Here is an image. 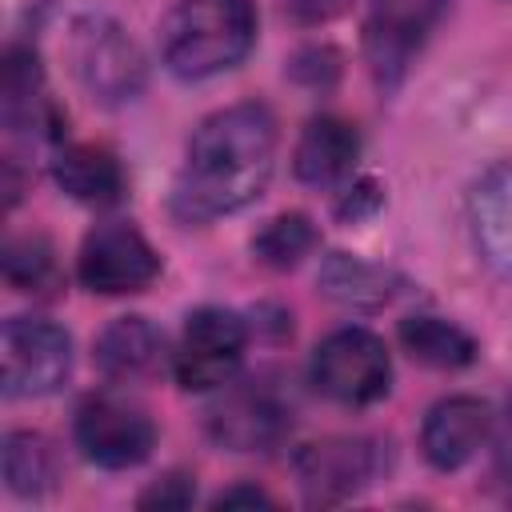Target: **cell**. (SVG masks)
Returning a JSON list of instances; mask_svg holds the SVG:
<instances>
[{"instance_id":"cell-23","label":"cell","mask_w":512,"mask_h":512,"mask_svg":"<svg viewBox=\"0 0 512 512\" xmlns=\"http://www.w3.org/2000/svg\"><path fill=\"white\" fill-rule=\"evenodd\" d=\"M52 12V0H0V20L8 40H24L32 36Z\"/></svg>"},{"instance_id":"cell-16","label":"cell","mask_w":512,"mask_h":512,"mask_svg":"<svg viewBox=\"0 0 512 512\" xmlns=\"http://www.w3.org/2000/svg\"><path fill=\"white\" fill-rule=\"evenodd\" d=\"M160 352H164V332L156 324H148L144 316H116L100 336H96V368L116 380V384H128V380H144L156 372L160 364Z\"/></svg>"},{"instance_id":"cell-3","label":"cell","mask_w":512,"mask_h":512,"mask_svg":"<svg viewBox=\"0 0 512 512\" xmlns=\"http://www.w3.org/2000/svg\"><path fill=\"white\" fill-rule=\"evenodd\" d=\"M68 60L80 88L104 108L132 104L148 84V60L140 44L108 12H84L72 20Z\"/></svg>"},{"instance_id":"cell-9","label":"cell","mask_w":512,"mask_h":512,"mask_svg":"<svg viewBox=\"0 0 512 512\" xmlns=\"http://www.w3.org/2000/svg\"><path fill=\"white\" fill-rule=\"evenodd\" d=\"M448 4L452 0H372L368 24H364V52H368L372 76L384 88L400 84L416 52L440 28Z\"/></svg>"},{"instance_id":"cell-4","label":"cell","mask_w":512,"mask_h":512,"mask_svg":"<svg viewBox=\"0 0 512 512\" xmlns=\"http://www.w3.org/2000/svg\"><path fill=\"white\" fill-rule=\"evenodd\" d=\"M308 376L320 396L344 408H368L392 388V356L376 332L336 328L316 344Z\"/></svg>"},{"instance_id":"cell-20","label":"cell","mask_w":512,"mask_h":512,"mask_svg":"<svg viewBox=\"0 0 512 512\" xmlns=\"http://www.w3.org/2000/svg\"><path fill=\"white\" fill-rule=\"evenodd\" d=\"M4 484L12 496L20 500H40L52 492L56 484V452L52 440L32 432V428H16L4 436Z\"/></svg>"},{"instance_id":"cell-14","label":"cell","mask_w":512,"mask_h":512,"mask_svg":"<svg viewBox=\"0 0 512 512\" xmlns=\"http://www.w3.org/2000/svg\"><path fill=\"white\" fill-rule=\"evenodd\" d=\"M468 220L480 260L492 272L512 276V160L492 164L476 180L468 196Z\"/></svg>"},{"instance_id":"cell-15","label":"cell","mask_w":512,"mask_h":512,"mask_svg":"<svg viewBox=\"0 0 512 512\" xmlns=\"http://www.w3.org/2000/svg\"><path fill=\"white\" fill-rule=\"evenodd\" d=\"M356 160H360L356 124H348L340 116H316L304 124V132L296 140L292 172H296V180H304L312 188H332L352 176Z\"/></svg>"},{"instance_id":"cell-8","label":"cell","mask_w":512,"mask_h":512,"mask_svg":"<svg viewBox=\"0 0 512 512\" xmlns=\"http://www.w3.org/2000/svg\"><path fill=\"white\" fill-rule=\"evenodd\" d=\"M72 432H76V444L80 452L100 464V468H136L152 456L156 448V424L144 408L112 396V392H96V396H84L80 408H76V420H72Z\"/></svg>"},{"instance_id":"cell-26","label":"cell","mask_w":512,"mask_h":512,"mask_svg":"<svg viewBox=\"0 0 512 512\" xmlns=\"http://www.w3.org/2000/svg\"><path fill=\"white\" fill-rule=\"evenodd\" d=\"M216 508H232V504H272V496L264 488H252V484H240V488H228L212 500Z\"/></svg>"},{"instance_id":"cell-17","label":"cell","mask_w":512,"mask_h":512,"mask_svg":"<svg viewBox=\"0 0 512 512\" xmlns=\"http://www.w3.org/2000/svg\"><path fill=\"white\" fill-rule=\"evenodd\" d=\"M52 176L72 200L92 208H112L124 196V168L100 144H64L52 156Z\"/></svg>"},{"instance_id":"cell-7","label":"cell","mask_w":512,"mask_h":512,"mask_svg":"<svg viewBox=\"0 0 512 512\" xmlns=\"http://www.w3.org/2000/svg\"><path fill=\"white\" fill-rule=\"evenodd\" d=\"M160 276V256L128 220L96 224L76 256V280L96 296H132Z\"/></svg>"},{"instance_id":"cell-12","label":"cell","mask_w":512,"mask_h":512,"mask_svg":"<svg viewBox=\"0 0 512 512\" xmlns=\"http://www.w3.org/2000/svg\"><path fill=\"white\" fill-rule=\"evenodd\" d=\"M492 408L480 396H444L428 408L424 428H420V448L424 460L440 472L464 468L492 436Z\"/></svg>"},{"instance_id":"cell-2","label":"cell","mask_w":512,"mask_h":512,"mask_svg":"<svg viewBox=\"0 0 512 512\" xmlns=\"http://www.w3.org/2000/svg\"><path fill=\"white\" fill-rule=\"evenodd\" d=\"M256 44L252 0H176L160 28V56L180 80H208L236 68Z\"/></svg>"},{"instance_id":"cell-19","label":"cell","mask_w":512,"mask_h":512,"mask_svg":"<svg viewBox=\"0 0 512 512\" xmlns=\"http://www.w3.org/2000/svg\"><path fill=\"white\" fill-rule=\"evenodd\" d=\"M400 344L412 360H420L428 368H468L480 352L476 340L460 324H452L444 316H428V312L400 320Z\"/></svg>"},{"instance_id":"cell-11","label":"cell","mask_w":512,"mask_h":512,"mask_svg":"<svg viewBox=\"0 0 512 512\" xmlns=\"http://www.w3.org/2000/svg\"><path fill=\"white\" fill-rule=\"evenodd\" d=\"M0 116L8 136L20 140H60V112L48 100L44 68L32 44L8 40L4 64H0Z\"/></svg>"},{"instance_id":"cell-10","label":"cell","mask_w":512,"mask_h":512,"mask_svg":"<svg viewBox=\"0 0 512 512\" xmlns=\"http://www.w3.org/2000/svg\"><path fill=\"white\" fill-rule=\"evenodd\" d=\"M292 468L308 504H340L372 484V476L380 472V452L372 440L360 436H328L304 444Z\"/></svg>"},{"instance_id":"cell-18","label":"cell","mask_w":512,"mask_h":512,"mask_svg":"<svg viewBox=\"0 0 512 512\" xmlns=\"http://www.w3.org/2000/svg\"><path fill=\"white\" fill-rule=\"evenodd\" d=\"M316 284H320V292L328 300H336L344 308H360V312L384 308L396 296V276L388 268L368 264V260L348 256V252H328L320 260Z\"/></svg>"},{"instance_id":"cell-5","label":"cell","mask_w":512,"mask_h":512,"mask_svg":"<svg viewBox=\"0 0 512 512\" xmlns=\"http://www.w3.org/2000/svg\"><path fill=\"white\" fill-rule=\"evenodd\" d=\"M0 372L8 400H40L72 376V336L48 316H12L0 332Z\"/></svg>"},{"instance_id":"cell-6","label":"cell","mask_w":512,"mask_h":512,"mask_svg":"<svg viewBox=\"0 0 512 512\" xmlns=\"http://www.w3.org/2000/svg\"><path fill=\"white\" fill-rule=\"evenodd\" d=\"M248 348V324L228 308H196L184 320L180 344L172 352L176 384L188 392H216L232 384Z\"/></svg>"},{"instance_id":"cell-1","label":"cell","mask_w":512,"mask_h":512,"mask_svg":"<svg viewBox=\"0 0 512 512\" xmlns=\"http://www.w3.org/2000/svg\"><path fill=\"white\" fill-rule=\"evenodd\" d=\"M276 168V116L256 104H228L204 116L172 184V216L208 224L260 200Z\"/></svg>"},{"instance_id":"cell-25","label":"cell","mask_w":512,"mask_h":512,"mask_svg":"<svg viewBox=\"0 0 512 512\" xmlns=\"http://www.w3.org/2000/svg\"><path fill=\"white\" fill-rule=\"evenodd\" d=\"M492 468L504 484H512V400L504 404V412L492 420Z\"/></svg>"},{"instance_id":"cell-13","label":"cell","mask_w":512,"mask_h":512,"mask_svg":"<svg viewBox=\"0 0 512 512\" xmlns=\"http://www.w3.org/2000/svg\"><path fill=\"white\" fill-rule=\"evenodd\" d=\"M208 428L232 452H264L288 432V408L268 388L240 384L212 404Z\"/></svg>"},{"instance_id":"cell-21","label":"cell","mask_w":512,"mask_h":512,"mask_svg":"<svg viewBox=\"0 0 512 512\" xmlns=\"http://www.w3.org/2000/svg\"><path fill=\"white\" fill-rule=\"evenodd\" d=\"M4 280L12 292L24 296H52L60 288V268L56 252L44 236H12L4 244Z\"/></svg>"},{"instance_id":"cell-22","label":"cell","mask_w":512,"mask_h":512,"mask_svg":"<svg viewBox=\"0 0 512 512\" xmlns=\"http://www.w3.org/2000/svg\"><path fill=\"white\" fill-rule=\"evenodd\" d=\"M316 240L320 232L304 212H280L252 236V252L268 268H296L316 248Z\"/></svg>"},{"instance_id":"cell-24","label":"cell","mask_w":512,"mask_h":512,"mask_svg":"<svg viewBox=\"0 0 512 512\" xmlns=\"http://www.w3.org/2000/svg\"><path fill=\"white\" fill-rule=\"evenodd\" d=\"M192 500H196V480L184 472H168L140 496V508H188Z\"/></svg>"}]
</instances>
